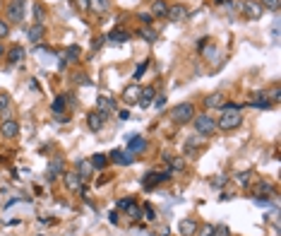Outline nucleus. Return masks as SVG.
Instances as JSON below:
<instances>
[{"label": "nucleus", "mask_w": 281, "mask_h": 236, "mask_svg": "<svg viewBox=\"0 0 281 236\" xmlns=\"http://www.w3.org/2000/svg\"><path fill=\"white\" fill-rule=\"evenodd\" d=\"M195 114H197V109L193 101H180V104H175L171 109V120L178 123V125H183V123H190L195 118Z\"/></svg>", "instance_id": "nucleus-1"}, {"label": "nucleus", "mask_w": 281, "mask_h": 236, "mask_svg": "<svg viewBox=\"0 0 281 236\" xmlns=\"http://www.w3.org/2000/svg\"><path fill=\"white\" fill-rule=\"evenodd\" d=\"M190 123L195 125V133L199 138H209L216 133V118H212L209 114H195Z\"/></svg>", "instance_id": "nucleus-2"}, {"label": "nucleus", "mask_w": 281, "mask_h": 236, "mask_svg": "<svg viewBox=\"0 0 281 236\" xmlns=\"http://www.w3.org/2000/svg\"><path fill=\"white\" fill-rule=\"evenodd\" d=\"M240 125H243V114L240 111H224L221 118H216V130H221V133L238 130Z\"/></svg>", "instance_id": "nucleus-3"}, {"label": "nucleus", "mask_w": 281, "mask_h": 236, "mask_svg": "<svg viewBox=\"0 0 281 236\" xmlns=\"http://www.w3.org/2000/svg\"><path fill=\"white\" fill-rule=\"evenodd\" d=\"M24 17H27V0H10L5 5V20L7 22L20 24V22H24Z\"/></svg>", "instance_id": "nucleus-4"}, {"label": "nucleus", "mask_w": 281, "mask_h": 236, "mask_svg": "<svg viewBox=\"0 0 281 236\" xmlns=\"http://www.w3.org/2000/svg\"><path fill=\"white\" fill-rule=\"evenodd\" d=\"M20 135V123L15 118H2L0 120V138L2 140H15Z\"/></svg>", "instance_id": "nucleus-5"}, {"label": "nucleus", "mask_w": 281, "mask_h": 236, "mask_svg": "<svg viewBox=\"0 0 281 236\" xmlns=\"http://www.w3.org/2000/svg\"><path fill=\"white\" fill-rule=\"evenodd\" d=\"M240 10H243V15L248 17V20H259L262 15H264V7L259 5V0H243V5H240Z\"/></svg>", "instance_id": "nucleus-6"}, {"label": "nucleus", "mask_w": 281, "mask_h": 236, "mask_svg": "<svg viewBox=\"0 0 281 236\" xmlns=\"http://www.w3.org/2000/svg\"><path fill=\"white\" fill-rule=\"evenodd\" d=\"M166 17H169V22L180 24V22H185V20H188V7H185L183 2H173V5H169Z\"/></svg>", "instance_id": "nucleus-7"}, {"label": "nucleus", "mask_w": 281, "mask_h": 236, "mask_svg": "<svg viewBox=\"0 0 281 236\" xmlns=\"http://www.w3.org/2000/svg\"><path fill=\"white\" fill-rule=\"evenodd\" d=\"M171 176H173V171H171V169H164V171H151V174H147V176L142 178V183L151 188V186H159V183L171 181Z\"/></svg>", "instance_id": "nucleus-8"}, {"label": "nucleus", "mask_w": 281, "mask_h": 236, "mask_svg": "<svg viewBox=\"0 0 281 236\" xmlns=\"http://www.w3.org/2000/svg\"><path fill=\"white\" fill-rule=\"evenodd\" d=\"M63 183H65V188H67L70 193H80L82 186H85V181L80 178L77 171H65V174H63Z\"/></svg>", "instance_id": "nucleus-9"}, {"label": "nucleus", "mask_w": 281, "mask_h": 236, "mask_svg": "<svg viewBox=\"0 0 281 236\" xmlns=\"http://www.w3.org/2000/svg\"><path fill=\"white\" fill-rule=\"evenodd\" d=\"M253 193H255V198H277V188H274V183L272 181H259L257 186L253 188Z\"/></svg>", "instance_id": "nucleus-10"}, {"label": "nucleus", "mask_w": 281, "mask_h": 236, "mask_svg": "<svg viewBox=\"0 0 281 236\" xmlns=\"http://www.w3.org/2000/svg\"><path fill=\"white\" fill-rule=\"evenodd\" d=\"M202 104H204V109H224V104H226L224 92H212V94H207V96L202 99Z\"/></svg>", "instance_id": "nucleus-11"}, {"label": "nucleus", "mask_w": 281, "mask_h": 236, "mask_svg": "<svg viewBox=\"0 0 281 236\" xmlns=\"http://www.w3.org/2000/svg\"><path fill=\"white\" fill-rule=\"evenodd\" d=\"M111 116H106V114H99V111H91L89 116H86V125L94 130V133H99L104 125H106V120H108Z\"/></svg>", "instance_id": "nucleus-12"}, {"label": "nucleus", "mask_w": 281, "mask_h": 236, "mask_svg": "<svg viewBox=\"0 0 281 236\" xmlns=\"http://www.w3.org/2000/svg\"><path fill=\"white\" fill-rule=\"evenodd\" d=\"M65 174V162L60 159V157H56L51 164H48V171H46V178L48 181H56L58 176H63Z\"/></svg>", "instance_id": "nucleus-13"}, {"label": "nucleus", "mask_w": 281, "mask_h": 236, "mask_svg": "<svg viewBox=\"0 0 281 236\" xmlns=\"http://www.w3.org/2000/svg\"><path fill=\"white\" fill-rule=\"evenodd\" d=\"M108 157H111L113 164H120V166H130V164L135 162V157H132L130 152H123V149H113Z\"/></svg>", "instance_id": "nucleus-14"}, {"label": "nucleus", "mask_w": 281, "mask_h": 236, "mask_svg": "<svg viewBox=\"0 0 281 236\" xmlns=\"http://www.w3.org/2000/svg\"><path fill=\"white\" fill-rule=\"evenodd\" d=\"M144 149H147V138H142V135H130L128 138V149L125 152L137 154V152H144Z\"/></svg>", "instance_id": "nucleus-15"}, {"label": "nucleus", "mask_w": 281, "mask_h": 236, "mask_svg": "<svg viewBox=\"0 0 281 236\" xmlns=\"http://www.w3.org/2000/svg\"><path fill=\"white\" fill-rule=\"evenodd\" d=\"M96 111L111 116L113 111H115V99H111V96H99V99H96Z\"/></svg>", "instance_id": "nucleus-16"}, {"label": "nucleus", "mask_w": 281, "mask_h": 236, "mask_svg": "<svg viewBox=\"0 0 281 236\" xmlns=\"http://www.w3.org/2000/svg\"><path fill=\"white\" fill-rule=\"evenodd\" d=\"M140 94H142V87L135 82V85L125 87V92H123V101H125V104H137V101H140Z\"/></svg>", "instance_id": "nucleus-17"}, {"label": "nucleus", "mask_w": 281, "mask_h": 236, "mask_svg": "<svg viewBox=\"0 0 281 236\" xmlns=\"http://www.w3.org/2000/svg\"><path fill=\"white\" fill-rule=\"evenodd\" d=\"M197 229H199V224H197V219H193V217L183 219V222H180V227H178L180 236H195Z\"/></svg>", "instance_id": "nucleus-18"}, {"label": "nucleus", "mask_w": 281, "mask_h": 236, "mask_svg": "<svg viewBox=\"0 0 281 236\" xmlns=\"http://www.w3.org/2000/svg\"><path fill=\"white\" fill-rule=\"evenodd\" d=\"M43 36H46V27H43V22H34V27L29 29V41H31V44H41V41H43Z\"/></svg>", "instance_id": "nucleus-19"}, {"label": "nucleus", "mask_w": 281, "mask_h": 236, "mask_svg": "<svg viewBox=\"0 0 281 236\" xmlns=\"http://www.w3.org/2000/svg\"><path fill=\"white\" fill-rule=\"evenodd\" d=\"M248 106H255V109H269V106H272V101L267 99V94H264V92H257V94H253V99L248 101Z\"/></svg>", "instance_id": "nucleus-20"}, {"label": "nucleus", "mask_w": 281, "mask_h": 236, "mask_svg": "<svg viewBox=\"0 0 281 236\" xmlns=\"http://www.w3.org/2000/svg\"><path fill=\"white\" fill-rule=\"evenodd\" d=\"M132 39V34L125 29H113L108 36H106V41H111V44H125V41H130Z\"/></svg>", "instance_id": "nucleus-21"}, {"label": "nucleus", "mask_w": 281, "mask_h": 236, "mask_svg": "<svg viewBox=\"0 0 281 236\" xmlns=\"http://www.w3.org/2000/svg\"><path fill=\"white\" fill-rule=\"evenodd\" d=\"M154 96H156V89L154 87H147V89H142V94H140V104L142 109H149L151 104H154Z\"/></svg>", "instance_id": "nucleus-22"}, {"label": "nucleus", "mask_w": 281, "mask_h": 236, "mask_svg": "<svg viewBox=\"0 0 281 236\" xmlns=\"http://www.w3.org/2000/svg\"><path fill=\"white\" fill-rule=\"evenodd\" d=\"M77 174H80L82 181H89V178L94 176V169H91V162H89V159H80V162H77Z\"/></svg>", "instance_id": "nucleus-23"}, {"label": "nucleus", "mask_w": 281, "mask_h": 236, "mask_svg": "<svg viewBox=\"0 0 281 236\" xmlns=\"http://www.w3.org/2000/svg\"><path fill=\"white\" fill-rule=\"evenodd\" d=\"M5 56H7V63H10V65H17V63L24 60V48H22V46H12Z\"/></svg>", "instance_id": "nucleus-24"}, {"label": "nucleus", "mask_w": 281, "mask_h": 236, "mask_svg": "<svg viewBox=\"0 0 281 236\" xmlns=\"http://www.w3.org/2000/svg\"><path fill=\"white\" fill-rule=\"evenodd\" d=\"M169 2L166 0H151V17H166Z\"/></svg>", "instance_id": "nucleus-25"}, {"label": "nucleus", "mask_w": 281, "mask_h": 236, "mask_svg": "<svg viewBox=\"0 0 281 236\" xmlns=\"http://www.w3.org/2000/svg\"><path fill=\"white\" fill-rule=\"evenodd\" d=\"M89 162H91V169H94V171H104V169L108 166V157H106V154H91Z\"/></svg>", "instance_id": "nucleus-26"}, {"label": "nucleus", "mask_w": 281, "mask_h": 236, "mask_svg": "<svg viewBox=\"0 0 281 236\" xmlns=\"http://www.w3.org/2000/svg\"><path fill=\"white\" fill-rule=\"evenodd\" d=\"M51 109H53V114H56V116L65 114V109H67V96H65V94L56 96V99H53V104H51Z\"/></svg>", "instance_id": "nucleus-27"}, {"label": "nucleus", "mask_w": 281, "mask_h": 236, "mask_svg": "<svg viewBox=\"0 0 281 236\" xmlns=\"http://www.w3.org/2000/svg\"><path fill=\"white\" fill-rule=\"evenodd\" d=\"M137 36H140L142 41H147V44H154V41L159 39V31L149 29V27H142V29L137 31Z\"/></svg>", "instance_id": "nucleus-28"}, {"label": "nucleus", "mask_w": 281, "mask_h": 236, "mask_svg": "<svg viewBox=\"0 0 281 236\" xmlns=\"http://www.w3.org/2000/svg\"><path fill=\"white\" fill-rule=\"evenodd\" d=\"M169 169L175 174V171H185V157H171Z\"/></svg>", "instance_id": "nucleus-29"}, {"label": "nucleus", "mask_w": 281, "mask_h": 236, "mask_svg": "<svg viewBox=\"0 0 281 236\" xmlns=\"http://www.w3.org/2000/svg\"><path fill=\"white\" fill-rule=\"evenodd\" d=\"M142 217H144L147 222H154V219H156V207L149 205V203H147V205H142Z\"/></svg>", "instance_id": "nucleus-30"}, {"label": "nucleus", "mask_w": 281, "mask_h": 236, "mask_svg": "<svg viewBox=\"0 0 281 236\" xmlns=\"http://www.w3.org/2000/svg\"><path fill=\"white\" fill-rule=\"evenodd\" d=\"M125 212H128V217H130V222H137V219H140V217H142V207L137 205V203H132V205L128 207Z\"/></svg>", "instance_id": "nucleus-31"}, {"label": "nucleus", "mask_w": 281, "mask_h": 236, "mask_svg": "<svg viewBox=\"0 0 281 236\" xmlns=\"http://www.w3.org/2000/svg\"><path fill=\"white\" fill-rule=\"evenodd\" d=\"M264 94H267V99H269L272 104H277V101L281 99V87H279V82H277V85H272V89H269V92H264Z\"/></svg>", "instance_id": "nucleus-32"}, {"label": "nucleus", "mask_w": 281, "mask_h": 236, "mask_svg": "<svg viewBox=\"0 0 281 236\" xmlns=\"http://www.w3.org/2000/svg\"><path fill=\"white\" fill-rule=\"evenodd\" d=\"M89 7H91L94 12H99V15H101V12H106V10H108V2H106V0H89Z\"/></svg>", "instance_id": "nucleus-33"}, {"label": "nucleus", "mask_w": 281, "mask_h": 236, "mask_svg": "<svg viewBox=\"0 0 281 236\" xmlns=\"http://www.w3.org/2000/svg\"><path fill=\"white\" fill-rule=\"evenodd\" d=\"M46 17V7L41 2H34V22H43Z\"/></svg>", "instance_id": "nucleus-34"}, {"label": "nucleus", "mask_w": 281, "mask_h": 236, "mask_svg": "<svg viewBox=\"0 0 281 236\" xmlns=\"http://www.w3.org/2000/svg\"><path fill=\"white\" fill-rule=\"evenodd\" d=\"M250 181H253V171H243V174L236 176V183H238V186H248Z\"/></svg>", "instance_id": "nucleus-35"}, {"label": "nucleus", "mask_w": 281, "mask_h": 236, "mask_svg": "<svg viewBox=\"0 0 281 236\" xmlns=\"http://www.w3.org/2000/svg\"><path fill=\"white\" fill-rule=\"evenodd\" d=\"M7 36H10V22L5 17H0V41L7 39Z\"/></svg>", "instance_id": "nucleus-36"}, {"label": "nucleus", "mask_w": 281, "mask_h": 236, "mask_svg": "<svg viewBox=\"0 0 281 236\" xmlns=\"http://www.w3.org/2000/svg\"><path fill=\"white\" fill-rule=\"evenodd\" d=\"M279 2L281 0H259V5H262L264 10H274V12L279 10Z\"/></svg>", "instance_id": "nucleus-37"}, {"label": "nucleus", "mask_w": 281, "mask_h": 236, "mask_svg": "<svg viewBox=\"0 0 281 236\" xmlns=\"http://www.w3.org/2000/svg\"><path fill=\"white\" fill-rule=\"evenodd\" d=\"M195 236H214V224H204V227H199Z\"/></svg>", "instance_id": "nucleus-38"}, {"label": "nucleus", "mask_w": 281, "mask_h": 236, "mask_svg": "<svg viewBox=\"0 0 281 236\" xmlns=\"http://www.w3.org/2000/svg\"><path fill=\"white\" fill-rule=\"evenodd\" d=\"M7 109H10V94L0 92V114H2V111H7Z\"/></svg>", "instance_id": "nucleus-39"}, {"label": "nucleus", "mask_w": 281, "mask_h": 236, "mask_svg": "<svg viewBox=\"0 0 281 236\" xmlns=\"http://www.w3.org/2000/svg\"><path fill=\"white\" fill-rule=\"evenodd\" d=\"M149 68V60H142L140 65H137V70H135V80H140L142 75H144V70Z\"/></svg>", "instance_id": "nucleus-40"}, {"label": "nucleus", "mask_w": 281, "mask_h": 236, "mask_svg": "<svg viewBox=\"0 0 281 236\" xmlns=\"http://www.w3.org/2000/svg\"><path fill=\"white\" fill-rule=\"evenodd\" d=\"M214 236H231V229L226 224H219V227H214Z\"/></svg>", "instance_id": "nucleus-41"}, {"label": "nucleus", "mask_w": 281, "mask_h": 236, "mask_svg": "<svg viewBox=\"0 0 281 236\" xmlns=\"http://www.w3.org/2000/svg\"><path fill=\"white\" fill-rule=\"evenodd\" d=\"M140 22L144 27H149L151 22H154V17H151V12H140Z\"/></svg>", "instance_id": "nucleus-42"}, {"label": "nucleus", "mask_w": 281, "mask_h": 236, "mask_svg": "<svg viewBox=\"0 0 281 236\" xmlns=\"http://www.w3.org/2000/svg\"><path fill=\"white\" fill-rule=\"evenodd\" d=\"M154 106H156V109H164V106H166V96H164V94H156V96H154Z\"/></svg>", "instance_id": "nucleus-43"}, {"label": "nucleus", "mask_w": 281, "mask_h": 236, "mask_svg": "<svg viewBox=\"0 0 281 236\" xmlns=\"http://www.w3.org/2000/svg\"><path fill=\"white\" fill-rule=\"evenodd\" d=\"M75 82H77V85H91L85 72H77V75H75Z\"/></svg>", "instance_id": "nucleus-44"}, {"label": "nucleus", "mask_w": 281, "mask_h": 236, "mask_svg": "<svg viewBox=\"0 0 281 236\" xmlns=\"http://www.w3.org/2000/svg\"><path fill=\"white\" fill-rule=\"evenodd\" d=\"M132 203H135L132 198H123V200H118V210H128Z\"/></svg>", "instance_id": "nucleus-45"}, {"label": "nucleus", "mask_w": 281, "mask_h": 236, "mask_svg": "<svg viewBox=\"0 0 281 236\" xmlns=\"http://www.w3.org/2000/svg\"><path fill=\"white\" fill-rule=\"evenodd\" d=\"M75 5H77V7H80V10H89V0H75Z\"/></svg>", "instance_id": "nucleus-46"}, {"label": "nucleus", "mask_w": 281, "mask_h": 236, "mask_svg": "<svg viewBox=\"0 0 281 236\" xmlns=\"http://www.w3.org/2000/svg\"><path fill=\"white\" fill-rule=\"evenodd\" d=\"M207 46H209V39H199V44H197V48H199V51H204Z\"/></svg>", "instance_id": "nucleus-47"}, {"label": "nucleus", "mask_w": 281, "mask_h": 236, "mask_svg": "<svg viewBox=\"0 0 281 236\" xmlns=\"http://www.w3.org/2000/svg\"><path fill=\"white\" fill-rule=\"evenodd\" d=\"M272 36H274V41H279V24L272 27Z\"/></svg>", "instance_id": "nucleus-48"}, {"label": "nucleus", "mask_w": 281, "mask_h": 236, "mask_svg": "<svg viewBox=\"0 0 281 236\" xmlns=\"http://www.w3.org/2000/svg\"><path fill=\"white\" fill-rule=\"evenodd\" d=\"M118 118H120V120H128V118H130V111H118Z\"/></svg>", "instance_id": "nucleus-49"}, {"label": "nucleus", "mask_w": 281, "mask_h": 236, "mask_svg": "<svg viewBox=\"0 0 281 236\" xmlns=\"http://www.w3.org/2000/svg\"><path fill=\"white\" fill-rule=\"evenodd\" d=\"M108 222H111V224H118V212H111V214H108Z\"/></svg>", "instance_id": "nucleus-50"}, {"label": "nucleus", "mask_w": 281, "mask_h": 236, "mask_svg": "<svg viewBox=\"0 0 281 236\" xmlns=\"http://www.w3.org/2000/svg\"><path fill=\"white\" fill-rule=\"evenodd\" d=\"M5 53H7V51H5V44H2V41H0V58H2V56H5Z\"/></svg>", "instance_id": "nucleus-51"}, {"label": "nucleus", "mask_w": 281, "mask_h": 236, "mask_svg": "<svg viewBox=\"0 0 281 236\" xmlns=\"http://www.w3.org/2000/svg\"><path fill=\"white\" fill-rule=\"evenodd\" d=\"M216 2H221V5H224V2H226V0H216Z\"/></svg>", "instance_id": "nucleus-52"}]
</instances>
